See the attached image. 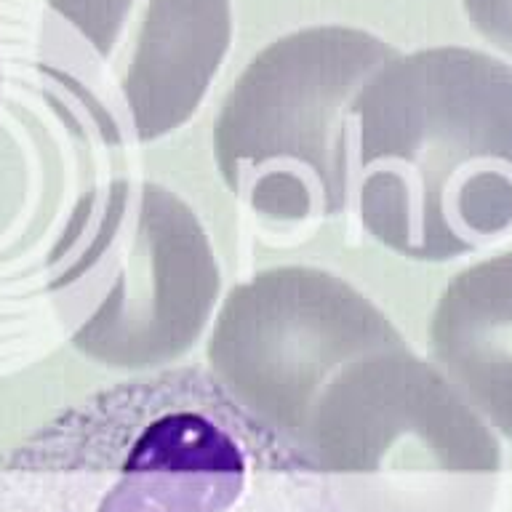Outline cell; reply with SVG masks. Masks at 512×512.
<instances>
[{
	"label": "cell",
	"mask_w": 512,
	"mask_h": 512,
	"mask_svg": "<svg viewBox=\"0 0 512 512\" xmlns=\"http://www.w3.org/2000/svg\"><path fill=\"white\" fill-rule=\"evenodd\" d=\"M352 206L414 262H451L512 232V64L478 48L392 56L360 91Z\"/></svg>",
	"instance_id": "6da1fadb"
},
{
	"label": "cell",
	"mask_w": 512,
	"mask_h": 512,
	"mask_svg": "<svg viewBox=\"0 0 512 512\" xmlns=\"http://www.w3.org/2000/svg\"><path fill=\"white\" fill-rule=\"evenodd\" d=\"M296 451L342 512H480L502 470L491 424L406 342L344 368Z\"/></svg>",
	"instance_id": "7a4b0ae2"
},
{
	"label": "cell",
	"mask_w": 512,
	"mask_h": 512,
	"mask_svg": "<svg viewBox=\"0 0 512 512\" xmlns=\"http://www.w3.org/2000/svg\"><path fill=\"white\" fill-rule=\"evenodd\" d=\"M398 48L374 32L315 24L248 62L214 126L224 184L280 224L331 219L352 203L355 104Z\"/></svg>",
	"instance_id": "3957f363"
},
{
	"label": "cell",
	"mask_w": 512,
	"mask_h": 512,
	"mask_svg": "<svg viewBox=\"0 0 512 512\" xmlns=\"http://www.w3.org/2000/svg\"><path fill=\"white\" fill-rule=\"evenodd\" d=\"M102 478L94 512H342L294 448L248 419L216 384L171 379L112 406L88 446Z\"/></svg>",
	"instance_id": "277c9868"
},
{
	"label": "cell",
	"mask_w": 512,
	"mask_h": 512,
	"mask_svg": "<svg viewBox=\"0 0 512 512\" xmlns=\"http://www.w3.org/2000/svg\"><path fill=\"white\" fill-rule=\"evenodd\" d=\"M403 342L392 320L344 278L283 264L230 288L208 336L216 384L296 451L328 384L371 352Z\"/></svg>",
	"instance_id": "5b68a950"
},
{
	"label": "cell",
	"mask_w": 512,
	"mask_h": 512,
	"mask_svg": "<svg viewBox=\"0 0 512 512\" xmlns=\"http://www.w3.org/2000/svg\"><path fill=\"white\" fill-rule=\"evenodd\" d=\"M120 243L99 310L75 344L104 366L158 368L198 342L222 275L203 224L160 184L120 192Z\"/></svg>",
	"instance_id": "8992f818"
},
{
	"label": "cell",
	"mask_w": 512,
	"mask_h": 512,
	"mask_svg": "<svg viewBox=\"0 0 512 512\" xmlns=\"http://www.w3.org/2000/svg\"><path fill=\"white\" fill-rule=\"evenodd\" d=\"M86 46L112 115L158 142L198 112L232 38L230 0H48Z\"/></svg>",
	"instance_id": "52a82bcc"
},
{
	"label": "cell",
	"mask_w": 512,
	"mask_h": 512,
	"mask_svg": "<svg viewBox=\"0 0 512 512\" xmlns=\"http://www.w3.org/2000/svg\"><path fill=\"white\" fill-rule=\"evenodd\" d=\"M430 347L448 382L512 440V251L456 272L432 310Z\"/></svg>",
	"instance_id": "ba28073f"
},
{
	"label": "cell",
	"mask_w": 512,
	"mask_h": 512,
	"mask_svg": "<svg viewBox=\"0 0 512 512\" xmlns=\"http://www.w3.org/2000/svg\"><path fill=\"white\" fill-rule=\"evenodd\" d=\"M462 6L483 38L512 54V0H462Z\"/></svg>",
	"instance_id": "9c48e42d"
}]
</instances>
